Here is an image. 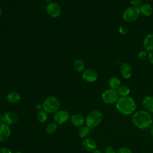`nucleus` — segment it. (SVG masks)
<instances>
[{"mask_svg":"<svg viewBox=\"0 0 153 153\" xmlns=\"http://www.w3.org/2000/svg\"><path fill=\"white\" fill-rule=\"evenodd\" d=\"M118 32L122 35H127L129 33V29L125 26H121L118 27Z\"/></svg>","mask_w":153,"mask_h":153,"instance_id":"nucleus-27","label":"nucleus"},{"mask_svg":"<svg viewBox=\"0 0 153 153\" xmlns=\"http://www.w3.org/2000/svg\"><path fill=\"white\" fill-rule=\"evenodd\" d=\"M36 118L39 123H45L48 120V113L43 109L39 110L36 114Z\"/></svg>","mask_w":153,"mask_h":153,"instance_id":"nucleus-22","label":"nucleus"},{"mask_svg":"<svg viewBox=\"0 0 153 153\" xmlns=\"http://www.w3.org/2000/svg\"><path fill=\"white\" fill-rule=\"evenodd\" d=\"M98 74L97 72L91 68L85 69L82 74V78L87 82H93L97 79Z\"/></svg>","mask_w":153,"mask_h":153,"instance_id":"nucleus-10","label":"nucleus"},{"mask_svg":"<svg viewBox=\"0 0 153 153\" xmlns=\"http://www.w3.org/2000/svg\"><path fill=\"white\" fill-rule=\"evenodd\" d=\"M20 95L16 91L10 92L6 96L7 101L11 104H15L18 103L20 100Z\"/></svg>","mask_w":153,"mask_h":153,"instance_id":"nucleus-18","label":"nucleus"},{"mask_svg":"<svg viewBox=\"0 0 153 153\" xmlns=\"http://www.w3.org/2000/svg\"><path fill=\"white\" fill-rule=\"evenodd\" d=\"M105 153H117V151L112 146H108L105 149Z\"/></svg>","mask_w":153,"mask_h":153,"instance_id":"nucleus-29","label":"nucleus"},{"mask_svg":"<svg viewBox=\"0 0 153 153\" xmlns=\"http://www.w3.org/2000/svg\"><path fill=\"white\" fill-rule=\"evenodd\" d=\"M93 153H102V152L100 150L96 149L95 150H94V151H93Z\"/></svg>","mask_w":153,"mask_h":153,"instance_id":"nucleus-33","label":"nucleus"},{"mask_svg":"<svg viewBox=\"0 0 153 153\" xmlns=\"http://www.w3.org/2000/svg\"><path fill=\"white\" fill-rule=\"evenodd\" d=\"M143 48L148 52L153 51V33H148L143 39Z\"/></svg>","mask_w":153,"mask_h":153,"instance_id":"nucleus-16","label":"nucleus"},{"mask_svg":"<svg viewBox=\"0 0 153 153\" xmlns=\"http://www.w3.org/2000/svg\"><path fill=\"white\" fill-rule=\"evenodd\" d=\"M117 153H132V151L128 147L123 146L117 151Z\"/></svg>","mask_w":153,"mask_h":153,"instance_id":"nucleus-26","label":"nucleus"},{"mask_svg":"<svg viewBox=\"0 0 153 153\" xmlns=\"http://www.w3.org/2000/svg\"><path fill=\"white\" fill-rule=\"evenodd\" d=\"M2 14H3V11H2V10L0 8V18L2 17Z\"/></svg>","mask_w":153,"mask_h":153,"instance_id":"nucleus-34","label":"nucleus"},{"mask_svg":"<svg viewBox=\"0 0 153 153\" xmlns=\"http://www.w3.org/2000/svg\"><path fill=\"white\" fill-rule=\"evenodd\" d=\"M139 8L140 13L146 17H149L151 16L153 13V9L152 6L148 3L142 4L139 7Z\"/></svg>","mask_w":153,"mask_h":153,"instance_id":"nucleus-17","label":"nucleus"},{"mask_svg":"<svg viewBox=\"0 0 153 153\" xmlns=\"http://www.w3.org/2000/svg\"><path fill=\"white\" fill-rule=\"evenodd\" d=\"M45 10L47 14L53 18L59 17L62 13V9L60 5L55 2H49L45 7Z\"/></svg>","mask_w":153,"mask_h":153,"instance_id":"nucleus-7","label":"nucleus"},{"mask_svg":"<svg viewBox=\"0 0 153 153\" xmlns=\"http://www.w3.org/2000/svg\"><path fill=\"white\" fill-rule=\"evenodd\" d=\"M131 121L137 128L145 130L152 126L153 118L150 112L145 110H140L133 114Z\"/></svg>","mask_w":153,"mask_h":153,"instance_id":"nucleus-1","label":"nucleus"},{"mask_svg":"<svg viewBox=\"0 0 153 153\" xmlns=\"http://www.w3.org/2000/svg\"><path fill=\"white\" fill-rule=\"evenodd\" d=\"M117 110L122 114L128 115L134 113L136 108L135 100L130 96L120 97L115 103Z\"/></svg>","mask_w":153,"mask_h":153,"instance_id":"nucleus-2","label":"nucleus"},{"mask_svg":"<svg viewBox=\"0 0 153 153\" xmlns=\"http://www.w3.org/2000/svg\"><path fill=\"white\" fill-rule=\"evenodd\" d=\"M71 124L75 127H81L85 123V118L79 114H75L70 117Z\"/></svg>","mask_w":153,"mask_h":153,"instance_id":"nucleus-15","label":"nucleus"},{"mask_svg":"<svg viewBox=\"0 0 153 153\" xmlns=\"http://www.w3.org/2000/svg\"><path fill=\"white\" fill-rule=\"evenodd\" d=\"M120 72L122 76L125 79H128L131 77L133 71L131 65L127 63H123L120 66Z\"/></svg>","mask_w":153,"mask_h":153,"instance_id":"nucleus-13","label":"nucleus"},{"mask_svg":"<svg viewBox=\"0 0 153 153\" xmlns=\"http://www.w3.org/2000/svg\"><path fill=\"white\" fill-rule=\"evenodd\" d=\"M142 106L145 111L153 113V96H145L142 101Z\"/></svg>","mask_w":153,"mask_h":153,"instance_id":"nucleus-14","label":"nucleus"},{"mask_svg":"<svg viewBox=\"0 0 153 153\" xmlns=\"http://www.w3.org/2000/svg\"><path fill=\"white\" fill-rule=\"evenodd\" d=\"M83 149L88 152H93L97 148L96 142L91 138H85L82 142Z\"/></svg>","mask_w":153,"mask_h":153,"instance_id":"nucleus-12","label":"nucleus"},{"mask_svg":"<svg viewBox=\"0 0 153 153\" xmlns=\"http://www.w3.org/2000/svg\"><path fill=\"white\" fill-rule=\"evenodd\" d=\"M140 13L139 7L130 6L126 8L123 13V19L127 22L131 23L136 21Z\"/></svg>","mask_w":153,"mask_h":153,"instance_id":"nucleus-5","label":"nucleus"},{"mask_svg":"<svg viewBox=\"0 0 153 153\" xmlns=\"http://www.w3.org/2000/svg\"><path fill=\"white\" fill-rule=\"evenodd\" d=\"M149 133H150V134H151L152 138L153 139V126H152H152L150 127Z\"/></svg>","mask_w":153,"mask_h":153,"instance_id":"nucleus-32","label":"nucleus"},{"mask_svg":"<svg viewBox=\"0 0 153 153\" xmlns=\"http://www.w3.org/2000/svg\"><path fill=\"white\" fill-rule=\"evenodd\" d=\"M117 90L120 97L128 96L130 93V90L129 87L125 85H121Z\"/></svg>","mask_w":153,"mask_h":153,"instance_id":"nucleus-21","label":"nucleus"},{"mask_svg":"<svg viewBox=\"0 0 153 153\" xmlns=\"http://www.w3.org/2000/svg\"><path fill=\"white\" fill-rule=\"evenodd\" d=\"M57 129V124L55 122L48 123L45 128V131L47 134H53Z\"/></svg>","mask_w":153,"mask_h":153,"instance_id":"nucleus-23","label":"nucleus"},{"mask_svg":"<svg viewBox=\"0 0 153 153\" xmlns=\"http://www.w3.org/2000/svg\"><path fill=\"white\" fill-rule=\"evenodd\" d=\"M142 0H130V4L131 6L139 7L142 5Z\"/></svg>","mask_w":153,"mask_h":153,"instance_id":"nucleus-28","label":"nucleus"},{"mask_svg":"<svg viewBox=\"0 0 153 153\" xmlns=\"http://www.w3.org/2000/svg\"><path fill=\"white\" fill-rule=\"evenodd\" d=\"M1 121H2V120H1V115H0V123H1Z\"/></svg>","mask_w":153,"mask_h":153,"instance_id":"nucleus-37","label":"nucleus"},{"mask_svg":"<svg viewBox=\"0 0 153 153\" xmlns=\"http://www.w3.org/2000/svg\"><path fill=\"white\" fill-rule=\"evenodd\" d=\"M11 130L10 126L5 123H0V142L7 140L11 136Z\"/></svg>","mask_w":153,"mask_h":153,"instance_id":"nucleus-11","label":"nucleus"},{"mask_svg":"<svg viewBox=\"0 0 153 153\" xmlns=\"http://www.w3.org/2000/svg\"><path fill=\"white\" fill-rule=\"evenodd\" d=\"M60 103L59 100L53 96L47 97L42 103V109L47 113L54 114L60 109Z\"/></svg>","mask_w":153,"mask_h":153,"instance_id":"nucleus-3","label":"nucleus"},{"mask_svg":"<svg viewBox=\"0 0 153 153\" xmlns=\"http://www.w3.org/2000/svg\"><path fill=\"white\" fill-rule=\"evenodd\" d=\"M19 117L18 115L16 112L14 111H7L5 112V114L1 115V120L3 123L8 124V126L13 125L16 123L18 121Z\"/></svg>","mask_w":153,"mask_h":153,"instance_id":"nucleus-9","label":"nucleus"},{"mask_svg":"<svg viewBox=\"0 0 153 153\" xmlns=\"http://www.w3.org/2000/svg\"><path fill=\"white\" fill-rule=\"evenodd\" d=\"M16 153H23V152H21V151H17L16 152Z\"/></svg>","mask_w":153,"mask_h":153,"instance_id":"nucleus-36","label":"nucleus"},{"mask_svg":"<svg viewBox=\"0 0 153 153\" xmlns=\"http://www.w3.org/2000/svg\"><path fill=\"white\" fill-rule=\"evenodd\" d=\"M45 1L46 2H48V3H49V2H51L53 0H45Z\"/></svg>","mask_w":153,"mask_h":153,"instance_id":"nucleus-35","label":"nucleus"},{"mask_svg":"<svg viewBox=\"0 0 153 153\" xmlns=\"http://www.w3.org/2000/svg\"><path fill=\"white\" fill-rule=\"evenodd\" d=\"M152 1H153V0H152Z\"/></svg>","mask_w":153,"mask_h":153,"instance_id":"nucleus-38","label":"nucleus"},{"mask_svg":"<svg viewBox=\"0 0 153 153\" xmlns=\"http://www.w3.org/2000/svg\"><path fill=\"white\" fill-rule=\"evenodd\" d=\"M74 69L78 72H82L85 70V63L81 59H77L74 64Z\"/></svg>","mask_w":153,"mask_h":153,"instance_id":"nucleus-20","label":"nucleus"},{"mask_svg":"<svg viewBox=\"0 0 153 153\" xmlns=\"http://www.w3.org/2000/svg\"><path fill=\"white\" fill-rule=\"evenodd\" d=\"M69 113L65 110H59L53 115L54 122L57 125H61L66 123L70 119Z\"/></svg>","mask_w":153,"mask_h":153,"instance_id":"nucleus-8","label":"nucleus"},{"mask_svg":"<svg viewBox=\"0 0 153 153\" xmlns=\"http://www.w3.org/2000/svg\"><path fill=\"white\" fill-rule=\"evenodd\" d=\"M103 120V114L99 110H94L89 112L85 118V123L89 128L97 127Z\"/></svg>","mask_w":153,"mask_h":153,"instance_id":"nucleus-4","label":"nucleus"},{"mask_svg":"<svg viewBox=\"0 0 153 153\" xmlns=\"http://www.w3.org/2000/svg\"><path fill=\"white\" fill-rule=\"evenodd\" d=\"M109 86L111 88L114 90H117L121 84V81L120 79L116 76H112L111 77L108 81Z\"/></svg>","mask_w":153,"mask_h":153,"instance_id":"nucleus-19","label":"nucleus"},{"mask_svg":"<svg viewBox=\"0 0 153 153\" xmlns=\"http://www.w3.org/2000/svg\"><path fill=\"white\" fill-rule=\"evenodd\" d=\"M90 128H89L86 125L80 127L78 131V134L79 137L81 138H85L87 137L90 133Z\"/></svg>","mask_w":153,"mask_h":153,"instance_id":"nucleus-24","label":"nucleus"},{"mask_svg":"<svg viewBox=\"0 0 153 153\" xmlns=\"http://www.w3.org/2000/svg\"><path fill=\"white\" fill-rule=\"evenodd\" d=\"M0 153H12V151L8 148L0 147Z\"/></svg>","mask_w":153,"mask_h":153,"instance_id":"nucleus-30","label":"nucleus"},{"mask_svg":"<svg viewBox=\"0 0 153 153\" xmlns=\"http://www.w3.org/2000/svg\"><path fill=\"white\" fill-rule=\"evenodd\" d=\"M148 52L146 51L145 49L141 50L138 53V57L140 60H145L146 58L148 57Z\"/></svg>","mask_w":153,"mask_h":153,"instance_id":"nucleus-25","label":"nucleus"},{"mask_svg":"<svg viewBox=\"0 0 153 153\" xmlns=\"http://www.w3.org/2000/svg\"><path fill=\"white\" fill-rule=\"evenodd\" d=\"M148 59L149 62L153 65V51H150L148 52Z\"/></svg>","mask_w":153,"mask_h":153,"instance_id":"nucleus-31","label":"nucleus"},{"mask_svg":"<svg viewBox=\"0 0 153 153\" xmlns=\"http://www.w3.org/2000/svg\"><path fill=\"white\" fill-rule=\"evenodd\" d=\"M119 96L117 90L109 88L105 90L102 93V99L104 103L111 105L115 103L120 97Z\"/></svg>","mask_w":153,"mask_h":153,"instance_id":"nucleus-6","label":"nucleus"}]
</instances>
